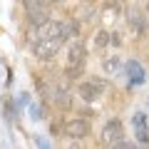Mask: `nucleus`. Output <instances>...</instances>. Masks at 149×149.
I'll return each instance as SVG.
<instances>
[{"label":"nucleus","mask_w":149,"mask_h":149,"mask_svg":"<svg viewBox=\"0 0 149 149\" xmlns=\"http://www.w3.org/2000/svg\"><path fill=\"white\" fill-rule=\"evenodd\" d=\"M50 3H62V0H50Z\"/></svg>","instance_id":"21"},{"label":"nucleus","mask_w":149,"mask_h":149,"mask_svg":"<svg viewBox=\"0 0 149 149\" xmlns=\"http://www.w3.org/2000/svg\"><path fill=\"white\" fill-rule=\"evenodd\" d=\"M119 139H124V124H122V119H109V122L102 127V132H100V142L104 144V147H114Z\"/></svg>","instance_id":"2"},{"label":"nucleus","mask_w":149,"mask_h":149,"mask_svg":"<svg viewBox=\"0 0 149 149\" xmlns=\"http://www.w3.org/2000/svg\"><path fill=\"white\" fill-rule=\"evenodd\" d=\"M30 112H32V119H42V117H45V114H42V107H40V104H32Z\"/></svg>","instance_id":"16"},{"label":"nucleus","mask_w":149,"mask_h":149,"mask_svg":"<svg viewBox=\"0 0 149 149\" xmlns=\"http://www.w3.org/2000/svg\"><path fill=\"white\" fill-rule=\"evenodd\" d=\"M114 147H122V149H132V147H134V142H127V139H119V142L114 144Z\"/></svg>","instance_id":"20"},{"label":"nucleus","mask_w":149,"mask_h":149,"mask_svg":"<svg viewBox=\"0 0 149 149\" xmlns=\"http://www.w3.org/2000/svg\"><path fill=\"white\" fill-rule=\"evenodd\" d=\"M5 117H8V119L13 117V100H10V97L5 100Z\"/></svg>","instance_id":"18"},{"label":"nucleus","mask_w":149,"mask_h":149,"mask_svg":"<svg viewBox=\"0 0 149 149\" xmlns=\"http://www.w3.org/2000/svg\"><path fill=\"white\" fill-rule=\"evenodd\" d=\"M107 42H109V32L100 30V32H97V35H95V45H97V47H104Z\"/></svg>","instance_id":"15"},{"label":"nucleus","mask_w":149,"mask_h":149,"mask_svg":"<svg viewBox=\"0 0 149 149\" xmlns=\"http://www.w3.org/2000/svg\"><path fill=\"white\" fill-rule=\"evenodd\" d=\"M60 129H62V132H65V127H62V122H60V119H55V122L50 124V132H52V134H60Z\"/></svg>","instance_id":"17"},{"label":"nucleus","mask_w":149,"mask_h":149,"mask_svg":"<svg viewBox=\"0 0 149 149\" xmlns=\"http://www.w3.org/2000/svg\"><path fill=\"white\" fill-rule=\"evenodd\" d=\"M102 67H104V72H107V74H114L119 67H122V62H119L117 55H109V57L102 60Z\"/></svg>","instance_id":"12"},{"label":"nucleus","mask_w":149,"mask_h":149,"mask_svg":"<svg viewBox=\"0 0 149 149\" xmlns=\"http://www.w3.org/2000/svg\"><path fill=\"white\" fill-rule=\"evenodd\" d=\"M65 137H70V139H85V137H90L92 134V127H90V122L87 119H80V117H74V119H67L65 122Z\"/></svg>","instance_id":"3"},{"label":"nucleus","mask_w":149,"mask_h":149,"mask_svg":"<svg viewBox=\"0 0 149 149\" xmlns=\"http://www.w3.org/2000/svg\"><path fill=\"white\" fill-rule=\"evenodd\" d=\"M82 70H85V65H70L67 62V67H65V77L72 82V80H77V77L82 74Z\"/></svg>","instance_id":"13"},{"label":"nucleus","mask_w":149,"mask_h":149,"mask_svg":"<svg viewBox=\"0 0 149 149\" xmlns=\"http://www.w3.org/2000/svg\"><path fill=\"white\" fill-rule=\"evenodd\" d=\"M60 27H62L65 40H72V37L80 32V25H77V20H62V22H60Z\"/></svg>","instance_id":"10"},{"label":"nucleus","mask_w":149,"mask_h":149,"mask_svg":"<svg viewBox=\"0 0 149 149\" xmlns=\"http://www.w3.org/2000/svg\"><path fill=\"white\" fill-rule=\"evenodd\" d=\"M22 5H25V13H27V10H37V8H47L50 0H22Z\"/></svg>","instance_id":"14"},{"label":"nucleus","mask_w":149,"mask_h":149,"mask_svg":"<svg viewBox=\"0 0 149 149\" xmlns=\"http://www.w3.org/2000/svg\"><path fill=\"white\" fill-rule=\"evenodd\" d=\"M134 127H137V137H139V142L149 144V132H147V124H144V117H142V114H137V117H134Z\"/></svg>","instance_id":"11"},{"label":"nucleus","mask_w":149,"mask_h":149,"mask_svg":"<svg viewBox=\"0 0 149 149\" xmlns=\"http://www.w3.org/2000/svg\"><path fill=\"white\" fill-rule=\"evenodd\" d=\"M85 60H87V47H85V42L74 40V42L67 47V62H70V65H85Z\"/></svg>","instance_id":"7"},{"label":"nucleus","mask_w":149,"mask_h":149,"mask_svg":"<svg viewBox=\"0 0 149 149\" xmlns=\"http://www.w3.org/2000/svg\"><path fill=\"white\" fill-rule=\"evenodd\" d=\"M47 97L55 102V107H60V109H70V104H72V95H70V87L65 85V82H55V85L50 87Z\"/></svg>","instance_id":"4"},{"label":"nucleus","mask_w":149,"mask_h":149,"mask_svg":"<svg viewBox=\"0 0 149 149\" xmlns=\"http://www.w3.org/2000/svg\"><path fill=\"white\" fill-rule=\"evenodd\" d=\"M127 22H129L134 35H144L147 32V20H144V13L139 8H127Z\"/></svg>","instance_id":"6"},{"label":"nucleus","mask_w":149,"mask_h":149,"mask_svg":"<svg viewBox=\"0 0 149 149\" xmlns=\"http://www.w3.org/2000/svg\"><path fill=\"white\" fill-rule=\"evenodd\" d=\"M50 20V5L47 8H37V10H27V22L30 25H42Z\"/></svg>","instance_id":"9"},{"label":"nucleus","mask_w":149,"mask_h":149,"mask_svg":"<svg viewBox=\"0 0 149 149\" xmlns=\"http://www.w3.org/2000/svg\"><path fill=\"white\" fill-rule=\"evenodd\" d=\"M102 90H104V82L102 80H87V82H80L77 85V95L85 102H95L102 95Z\"/></svg>","instance_id":"5"},{"label":"nucleus","mask_w":149,"mask_h":149,"mask_svg":"<svg viewBox=\"0 0 149 149\" xmlns=\"http://www.w3.org/2000/svg\"><path fill=\"white\" fill-rule=\"evenodd\" d=\"M124 70H127L132 85H142V82H144V67L137 62V60H129V62L124 65Z\"/></svg>","instance_id":"8"},{"label":"nucleus","mask_w":149,"mask_h":149,"mask_svg":"<svg viewBox=\"0 0 149 149\" xmlns=\"http://www.w3.org/2000/svg\"><path fill=\"white\" fill-rule=\"evenodd\" d=\"M65 42H67V40H65V35H62V27H60V32H55V35H50V37H45V40H40V42L32 45V55H35L37 60H52Z\"/></svg>","instance_id":"1"},{"label":"nucleus","mask_w":149,"mask_h":149,"mask_svg":"<svg viewBox=\"0 0 149 149\" xmlns=\"http://www.w3.org/2000/svg\"><path fill=\"white\" fill-rule=\"evenodd\" d=\"M109 42L114 45V47H119V45H122V37H119L117 32H112V35H109Z\"/></svg>","instance_id":"19"},{"label":"nucleus","mask_w":149,"mask_h":149,"mask_svg":"<svg viewBox=\"0 0 149 149\" xmlns=\"http://www.w3.org/2000/svg\"><path fill=\"white\" fill-rule=\"evenodd\" d=\"M147 15H149V3H147Z\"/></svg>","instance_id":"22"}]
</instances>
